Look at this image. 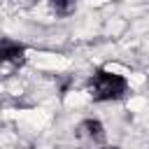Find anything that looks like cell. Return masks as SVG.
Here are the masks:
<instances>
[{
  "label": "cell",
  "mask_w": 149,
  "mask_h": 149,
  "mask_svg": "<svg viewBox=\"0 0 149 149\" xmlns=\"http://www.w3.org/2000/svg\"><path fill=\"white\" fill-rule=\"evenodd\" d=\"M79 137L93 142V144H102L105 142V128L98 119H86L81 126H79Z\"/></svg>",
  "instance_id": "2"
},
{
  "label": "cell",
  "mask_w": 149,
  "mask_h": 149,
  "mask_svg": "<svg viewBox=\"0 0 149 149\" xmlns=\"http://www.w3.org/2000/svg\"><path fill=\"white\" fill-rule=\"evenodd\" d=\"M112 149H119V147H112Z\"/></svg>",
  "instance_id": "5"
},
{
  "label": "cell",
  "mask_w": 149,
  "mask_h": 149,
  "mask_svg": "<svg viewBox=\"0 0 149 149\" xmlns=\"http://www.w3.org/2000/svg\"><path fill=\"white\" fill-rule=\"evenodd\" d=\"M128 88V81L116 74V72H107V70H98L91 77V95L98 102H107V100H119Z\"/></svg>",
  "instance_id": "1"
},
{
  "label": "cell",
  "mask_w": 149,
  "mask_h": 149,
  "mask_svg": "<svg viewBox=\"0 0 149 149\" xmlns=\"http://www.w3.org/2000/svg\"><path fill=\"white\" fill-rule=\"evenodd\" d=\"M26 54L23 44L14 42V40H0V61L2 63H16L21 61Z\"/></svg>",
  "instance_id": "3"
},
{
  "label": "cell",
  "mask_w": 149,
  "mask_h": 149,
  "mask_svg": "<svg viewBox=\"0 0 149 149\" xmlns=\"http://www.w3.org/2000/svg\"><path fill=\"white\" fill-rule=\"evenodd\" d=\"M77 2H79V0H49V5L54 7V12L61 14V16L72 14V12L77 9Z\"/></svg>",
  "instance_id": "4"
}]
</instances>
